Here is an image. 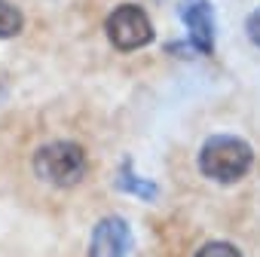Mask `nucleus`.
Returning <instances> with one entry per match:
<instances>
[{"label": "nucleus", "mask_w": 260, "mask_h": 257, "mask_svg": "<svg viewBox=\"0 0 260 257\" xmlns=\"http://www.w3.org/2000/svg\"><path fill=\"white\" fill-rule=\"evenodd\" d=\"M254 166V150L239 135H211L199 150V172L214 184H236Z\"/></svg>", "instance_id": "f257e3e1"}, {"label": "nucleus", "mask_w": 260, "mask_h": 257, "mask_svg": "<svg viewBox=\"0 0 260 257\" xmlns=\"http://www.w3.org/2000/svg\"><path fill=\"white\" fill-rule=\"evenodd\" d=\"M34 175L49 184V187H77L86 172H89V159L86 150L77 141H49L34 153Z\"/></svg>", "instance_id": "f03ea898"}, {"label": "nucleus", "mask_w": 260, "mask_h": 257, "mask_svg": "<svg viewBox=\"0 0 260 257\" xmlns=\"http://www.w3.org/2000/svg\"><path fill=\"white\" fill-rule=\"evenodd\" d=\"M104 31H107V40L113 43V49H119V52L144 49L153 40V22L138 4H119L107 16Z\"/></svg>", "instance_id": "7ed1b4c3"}, {"label": "nucleus", "mask_w": 260, "mask_h": 257, "mask_svg": "<svg viewBox=\"0 0 260 257\" xmlns=\"http://www.w3.org/2000/svg\"><path fill=\"white\" fill-rule=\"evenodd\" d=\"M132 248H135V236L125 217L110 214L95 223L89 239V257H132Z\"/></svg>", "instance_id": "20e7f679"}, {"label": "nucleus", "mask_w": 260, "mask_h": 257, "mask_svg": "<svg viewBox=\"0 0 260 257\" xmlns=\"http://www.w3.org/2000/svg\"><path fill=\"white\" fill-rule=\"evenodd\" d=\"M181 19L190 34V49L196 55L214 52V7L208 0H190L181 7Z\"/></svg>", "instance_id": "39448f33"}, {"label": "nucleus", "mask_w": 260, "mask_h": 257, "mask_svg": "<svg viewBox=\"0 0 260 257\" xmlns=\"http://www.w3.org/2000/svg\"><path fill=\"white\" fill-rule=\"evenodd\" d=\"M116 187H119L125 196H135V199H144V202H156V196H159V187H156L150 178L138 175L132 159H122L119 175H116Z\"/></svg>", "instance_id": "423d86ee"}, {"label": "nucleus", "mask_w": 260, "mask_h": 257, "mask_svg": "<svg viewBox=\"0 0 260 257\" xmlns=\"http://www.w3.org/2000/svg\"><path fill=\"white\" fill-rule=\"evenodd\" d=\"M25 28V16L19 7H13L10 0H0V40H13Z\"/></svg>", "instance_id": "0eeeda50"}, {"label": "nucleus", "mask_w": 260, "mask_h": 257, "mask_svg": "<svg viewBox=\"0 0 260 257\" xmlns=\"http://www.w3.org/2000/svg\"><path fill=\"white\" fill-rule=\"evenodd\" d=\"M193 257H242V251L233 242H205Z\"/></svg>", "instance_id": "6e6552de"}, {"label": "nucleus", "mask_w": 260, "mask_h": 257, "mask_svg": "<svg viewBox=\"0 0 260 257\" xmlns=\"http://www.w3.org/2000/svg\"><path fill=\"white\" fill-rule=\"evenodd\" d=\"M245 31H248V37H251V43H257L260 46V7L248 16V22H245Z\"/></svg>", "instance_id": "1a4fd4ad"}]
</instances>
